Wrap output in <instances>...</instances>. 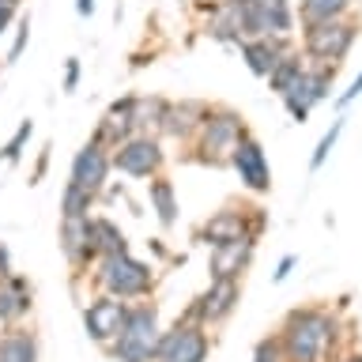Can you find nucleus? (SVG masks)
<instances>
[{
  "label": "nucleus",
  "instance_id": "nucleus-24",
  "mask_svg": "<svg viewBox=\"0 0 362 362\" xmlns=\"http://www.w3.org/2000/svg\"><path fill=\"white\" fill-rule=\"evenodd\" d=\"M302 27H313V23H328V19H344L355 16V0H298L294 4Z\"/></svg>",
  "mask_w": 362,
  "mask_h": 362
},
{
  "label": "nucleus",
  "instance_id": "nucleus-16",
  "mask_svg": "<svg viewBox=\"0 0 362 362\" xmlns=\"http://www.w3.org/2000/svg\"><path fill=\"white\" fill-rule=\"evenodd\" d=\"M208 113V102L185 98V102H166L163 110V124H158V136H170V140H192Z\"/></svg>",
  "mask_w": 362,
  "mask_h": 362
},
{
  "label": "nucleus",
  "instance_id": "nucleus-11",
  "mask_svg": "<svg viewBox=\"0 0 362 362\" xmlns=\"http://www.w3.org/2000/svg\"><path fill=\"white\" fill-rule=\"evenodd\" d=\"M230 166L249 192H257V197L272 192V166H268L264 144H260L257 136H242V140H238L234 155H230Z\"/></svg>",
  "mask_w": 362,
  "mask_h": 362
},
{
  "label": "nucleus",
  "instance_id": "nucleus-4",
  "mask_svg": "<svg viewBox=\"0 0 362 362\" xmlns=\"http://www.w3.org/2000/svg\"><path fill=\"white\" fill-rule=\"evenodd\" d=\"M95 283L102 287V294H113L121 302H140V298H151L155 291V268L136 260L132 253L102 257L95 260Z\"/></svg>",
  "mask_w": 362,
  "mask_h": 362
},
{
  "label": "nucleus",
  "instance_id": "nucleus-38",
  "mask_svg": "<svg viewBox=\"0 0 362 362\" xmlns=\"http://www.w3.org/2000/svg\"><path fill=\"white\" fill-rule=\"evenodd\" d=\"M76 16L90 19V16H95V0H76Z\"/></svg>",
  "mask_w": 362,
  "mask_h": 362
},
{
  "label": "nucleus",
  "instance_id": "nucleus-3",
  "mask_svg": "<svg viewBox=\"0 0 362 362\" xmlns=\"http://www.w3.org/2000/svg\"><path fill=\"white\" fill-rule=\"evenodd\" d=\"M158 332H163V325H158L155 302H147V298L129 302V317H124L117 339L106 344L102 351H106L113 362H155Z\"/></svg>",
  "mask_w": 362,
  "mask_h": 362
},
{
  "label": "nucleus",
  "instance_id": "nucleus-31",
  "mask_svg": "<svg viewBox=\"0 0 362 362\" xmlns=\"http://www.w3.org/2000/svg\"><path fill=\"white\" fill-rule=\"evenodd\" d=\"M339 136H344V117H336L332 129H325V136L317 140L313 155H310V170H321V166L328 163V155H332V147L339 144Z\"/></svg>",
  "mask_w": 362,
  "mask_h": 362
},
{
  "label": "nucleus",
  "instance_id": "nucleus-6",
  "mask_svg": "<svg viewBox=\"0 0 362 362\" xmlns=\"http://www.w3.org/2000/svg\"><path fill=\"white\" fill-rule=\"evenodd\" d=\"M260 230H264V215H260V208H219L211 219L200 223L197 238L208 249H215V245L245 242V238H253V242H257Z\"/></svg>",
  "mask_w": 362,
  "mask_h": 362
},
{
  "label": "nucleus",
  "instance_id": "nucleus-7",
  "mask_svg": "<svg viewBox=\"0 0 362 362\" xmlns=\"http://www.w3.org/2000/svg\"><path fill=\"white\" fill-rule=\"evenodd\" d=\"M208 355H211V339L204 325L177 321L174 328L158 332L155 362H208Z\"/></svg>",
  "mask_w": 362,
  "mask_h": 362
},
{
  "label": "nucleus",
  "instance_id": "nucleus-17",
  "mask_svg": "<svg viewBox=\"0 0 362 362\" xmlns=\"http://www.w3.org/2000/svg\"><path fill=\"white\" fill-rule=\"evenodd\" d=\"M257 257V242L245 238V242H230V245H215L208 257V272L211 279H242L245 268L253 264Z\"/></svg>",
  "mask_w": 362,
  "mask_h": 362
},
{
  "label": "nucleus",
  "instance_id": "nucleus-9",
  "mask_svg": "<svg viewBox=\"0 0 362 362\" xmlns=\"http://www.w3.org/2000/svg\"><path fill=\"white\" fill-rule=\"evenodd\" d=\"M238 302H242V279H211V287L189 305L181 321H192V325H204V328L223 325L226 317L238 310Z\"/></svg>",
  "mask_w": 362,
  "mask_h": 362
},
{
  "label": "nucleus",
  "instance_id": "nucleus-37",
  "mask_svg": "<svg viewBox=\"0 0 362 362\" xmlns=\"http://www.w3.org/2000/svg\"><path fill=\"white\" fill-rule=\"evenodd\" d=\"M294 264H298V257H294V253H287V257H283L279 264H276V272H272V279H276V283H283V279H287L291 272H294Z\"/></svg>",
  "mask_w": 362,
  "mask_h": 362
},
{
  "label": "nucleus",
  "instance_id": "nucleus-34",
  "mask_svg": "<svg viewBox=\"0 0 362 362\" xmlns=\"http://www.w3.org/2000/svg\"><path fill=\"white\" fill-rule=\"evenodd\" d=\"M79 76H83V72H79V57H68V61H64V83H61L64 95H72V90L79 87Z\"/></svg>",
  "mask_w": 362,
  "mask_h": 362
},
{
  "label": "nucleus",
  "instance_id": "nucleus-36",
  "mask_svg": "<svg viewBox=\"0 0 362 362\" xmlns=\"http://www.w3.org/2000/svg\"><path fill=\"white\" fill-rule=\"evenodd\" d=\"M355 98H362V72H358L355 79H351V87H347L344 95L336 98V110H347V106H351V102H355Z\"/></svg>",
  "mask_w": 362,
  "mask_h": 362
},
{
  "label": "nucleus",
  "instance_id": "nucleus-39",
  "mask_svg": "<svg viewBox=\"0 0 362 362\" xmlns=\"http://www.w3.org/2000/svg\"><path fill=\"white\" fill-rule=\"evenodd\" d=\"M11 276V253H8V245H0V279Z\"/></svg>",
  "mask_w": 362,
  "mask_h": 362
},
{
  "label": "nucleus",
  "instance_id": "nucleus-32",
  "mask_svg": "<svg viewBox=\"0 0 362 362\" xmlns=\"http://www.w3.org/2000/svg\"><path fill=\"white\" fill-rule=\"evenodd\" d=\"M11 30H16V34H11V45H8L4 61L16 64L23 57V49H27V42H30V16H27V11H19V19H16V27H11Z\"/></svg>",
  "mask_w": 362,
  "mask_h": 362
},
{
  "label": "nucleus",
  "instance_id": "nucleus-10",
  "mask_svg": "<svg viewBox=\"0 0 362 362\" xmlns=\"http://www.w3.org/2000/svg\"><path fill=\"white\" fill-rule=\"evenodd\" d=\"M124 317H129V302L113 298V294H95V298L83 305V328L98 347H106L117 339Z\"/></svg>",
  "mask_w": 362,
  "mask_h": 362
},
{
  "label": "nucleus",
  "instance_id": "nucleus-20",
  "mask_svg": "<svg viewBox=\"0 0 362 362\" xmlns=\"http://www.w3.org/2000/svg\"><path fill=\"white\" fill-rule=\"evenodd\" d=\"M147 197H151V211L155 219L163 223V230H174L177 226V189L166 174H155L147 181Z\"/></svg>",
  "mask_w": 362,
  "mask_h": 362
},
{
  "label": "nucleus",
  "instance_id": "nucleus-29",
  "mask_svg": "<svg viewBox=\"0 0 362 362\" xmlns=\"http://www.w3.org/2000/svg\"><path fill=\"white\" fill-rule=\"evenodd\" d=\"M313 106H317V102L310 98V90H305V76H302V83L283 95V110L291 113V121L305 124V121H310V113H313Z\"/></svg>",
  "mask_w": 362,
  "mask_h": 362
},
{
  "label": "nucleus",
  "instance_id": "nucleus-26",
  "mask_svg": "<svg viewBox=\"0 0 362 362\" xmlns=\"http://www.w3.org/2000/svg\"><path fill=\"white\" fill-rule=\"evenodd\" d=\"M204 34H208L211 42H219V45H238V42H242V34H238L230 11L223 8V0H219V4H211V16L204 19Z\"/></svg>",
  "mask_w": 362,
  "mask_h": 362
},
{
  "label": "nucleus",
  "instance_id": "nucleus-14",
  "mask_svg": "<svg viewBox=\"0 0 362 362\" xmlns=\"http://www.w3.org/2000/svg\"><path fill=\"white\" fill-rule=\"evenodd\" d=\"M238 49H242V61H245L249 72L260 76V79H268V72L279 64V57L291 53L294 45H291L287 34H260V38H242V42H238Z\"/></svg>",
  "mask_w": 362,
  "mask_h": 362
},
{
  "label": "nucleus",
  "instance_id": "nucleus-28",
  "mask_svg": "<svg viewBox=\"0 0 362 362\" xmlns=\"http://www.w3.org/2000/svg\"><path fill=\"white\" fill-rule=\"evenodd\" d=\"M95 192L79 189L68 181L64 192H61V219H90V211H95Z\"/></svg>",
  "mask_w": 362,
  "mask_h": 362
},
{
  "label": "nucleus",
  "instance_id": "nucleus-30",
  "mask_svg": "<svg viewBox=\"0 0 362 362\" xmlns=\"http://www.w3.org/2000/svg\"><path fill=\"white\" fill-rule=\"evenodd\" d=\"M30 136H34V121L27 117V121H19V129L8 136V144L0 147V158H4V163H11L16 166L19 158H23V151H27V144H30Z\"/></svg>",
  "mask_w": 362,
  "mask_h": 362
},
{
  "label": "nucleus",
  "instance_id": "nucleus-15",
  "mask_svg": "<svg viewBox=\"0 0 362 362\" xmlns=\"http://www.w3.org/2000/svg\"><path fill=\"white\" fill-rule=\"evenodd\" d=\"M34 310V287L27 276L11 272V276L0 279V325L4 328H16L30 317Z\"/></svg>",
  "mask_w": 362,
  "mask_h": 362
},
{
  "label": "nucleus",
  "instance_id": "nucleus-35",
  "mask_svg": "<svg viewBox=\"0 0 362 362\" xmlns=\"http://www.w3.org/2000/svg\"><path fill=\"white\" fill-rule=\"evenodd\" d=\"M16 19H19V4H11V0H0V34L16 27Z\"/></svg>",
  "mask_w": 362,
  "mask_h": 362
},
{
  "label": "nucleus",
  "instance_id": "nucleus-40",
  "mask_svg": "<svg viewBox=\"0 0 362 362\" xmlns=\"http://www.w3.org/2000/svg\"><path fill=\"white\" fill-rule=\"evenodd\" d=\"M339 362H362V351H351V355H344Z\"/></svg>",
  "mask_w": 362,
  "mask_h": 362
},
{
  "label": "nucleus",
  "instance_id": "nucleus-12",
  "mask_svg": "<svg viewBox=\"0 0 362 362\" xmlns=\"http://www.w3.org/2000/svg\"><path fill=\"white\" fill-rule=\"evenodd\" d=\"M110 170H113V151H110V147H102V144H95V140H87V144L72 155L68 181L98 197V192L106 189V181H110Z\"/></svg>",
  "mask_w": 362,
  "mask_h": 362
},
{
  "label": "nucleus",
  "instance_id": "nucleus-22",
  "mask_svg": "<svg viewBox=\"0 0 362 362\" xmlns=\"http://www.w3.org/2000/svg\"><path fill=\"white\" fill-rule=\"evenodd\" d=\"M260 8V34H294L298 27V11H294V0H257Z\"/></svg>",
  "mask_w": 362,
  "mask_h": 362
},
{
  "label": "nucleus",
  "instance_id": "nucleus-41",
  "mask_svg": "<svg viewBox=\"0 0 362 362\" xmlns=\"http://www.w3.org/2000/svg\"><path fill=\"white\" fill-rule=\"evenodd\" d=\"M11 4H23V0H11Z\"/></svg>",
  "mask_w": 362,
  "mask_h": 362
},
{
  "label": "nucleus",
  "instance_id": "nucleus-19",
  "mask_svg": "<svg viewBox=\"0 0 362 362\" xmlns=\"http://www.w3.org/2000/svg\"><path fill=\"white\" fill-rule=\"evenodd\" d=\"M0 362H38V332L27 325L4 328V336H0Z\"/></svg>",
  "mask_w": 362,
  "mask_h": 362
},
{
  "label": "nucleus",
  "instance_id": "nucleus-33",
  "mask_svg": "<svg viewBox=\"0 0 362 362\" xmlns=\"http://www.w3.org/2000/svg\"><path fill=\"white\" fill-rule=\"evenodd\" d=\"M253 362H287V355H283V344H279V336H276V332L264 336V339H257Z\"/></svg>",
  "mask_w": 362,
  "mask_h": 362
},
{
  "label": "nucleus",
  "instance_id": "nucleus-21",
  "mask_svg": "<svg viewBox=\"0 0 362 362\" xmlns=\"http://www.w3.org/2000/svg\"><path fill=\"white\" fill-rule=\"evenodd\" d=\"M305 68H310V61H305V53L302 49H291V53H283L279 57V64L268 72V90L272 95H287V90H294L302 83V76H305Z\"/></svg>",
  "mask_w": 362,
  "mask_h": 362
},
{
  "label": "nucleus",
  "instance_id": "nucleus-23",
  "mask_svg": "<svg viewBox=\"0 0 362 362\" xmlns=\"http://www.w3.org/2000/svg\"><path fill=\"white\" fill-rule=\"evenodd\" d=\"M90 238H95V257H117V253H129V238L113 219L106 215H90Z\"/></svg>",
  "mask_w": 362,
  "mask_h": 362
},
{
  "label": "nucleus",
  "instance_id": "nucleus-18",
  "mask_svg": "<svg viewBox=\"0 0 362 362\" xmlns=\"http://www.w3.org/2000/svg\"><path fill=\"white\" fill-rule=\"evenodd\" d=\"M129 136H136V129H132V95H124L102 113V121L95 124V136H90V140L113 151V147H121Z\"/></svg>",
  "mask_w": 362,
  "mask_h": 362
},
{
  "label": "nucleus",
  "instance_id": "nucleus-25",
  "mask_svg": "<svg viewBox=\"0 0 362 362\" xmlns=\"http://www.w3.org/2000/svg\"><path fill=\"white\" fill-rule=\"evenodd\" d=\"M163 110H166V98H155V95H132V129H136V132H147V136H158V124H163Z\"/></svg>",
  "mask_w": 362,
  "mask_h": 362
},
{
  "label": "nucleus",
  "instance_id": "nucleus-13",
  "mask_svg": "<svg viewBox=\"0 0 362 362\" xmlns=\"http://www.w3.org/2000/svg\"><path fill=\"white\" fill-rule=\"evenodd\" d=\"M57 245H61V257L68 260L72 272H87L98 260L95 257V238H90V219H61Z\"/></svg>",
  "mask_w": 362,
  "mask_h": 362
},
{
  "label": "nucleus",
  "instance_id": "nucleus-2",
  "mask_svg": "<svg viewBox=\"0 0 362 362\" xmlns=\"http://www.w3.org/2000/svg\"><path fill=\"white\" fill-rule=\"evenodd\" d=\"M242 136H249L245 117L230 106H208L197 136H192V151H197V163L204 166H230V155Z\"/></svg>",
  "mask_w": 362,
  "mask_h": 362
},
{
  "label": "nucleus",
  "instance_id": "nucleus-5",
  "mask_svg": "<svg viewBox=\"0 0 362 362\" xmlns=\"http://www.w3.org/2000/svg\"><path fill=\"white\" fill-rule=\"evenodd\" d=\"M362 23L358 16H344V19H328V23H313L302 27V53L310 64H339L344 57L355 49Z\"/></svg>",
  "mask_w": 362,
  "mask_h": 362
},
{
  "label": "nucleus",
  "instance_id": "nucleus-1",
  "mask_svg": "<svg viewBox=\"0 0 362 362\" xmlns=\"http://www.w3.org/2000/svg\"><path fill=\"white\" fill-rule=\"evenodd\" d=\"M276 336L287 362H325L339 344V317L325 305H298L283 317Z\"/></svg>",
  "mask_w": 362,
  "mask_h": 362
},
{
  "label": "nucleus",
  "instance_id": "nucleus-8",
  "mask_svg": "<svg viewBox=\"0 0 362 362\" xmlns=\"http://www.w3.org/2000/svg\"><path fill=\"white\" fill-rule=\"evenodd\" d=\"M166 166V151L158 144V136H147V132H136L129 136L121 147H113V170H121L124 177H147L151 181L155 174H163Z\"/></svg>",
  "mask_w": 362,
  "mask_h": 362
},
{
  "label": "nucleus",
  "instance_id": "nucleus-27",
  "mask_svg": "<svg viewBox=\"0 0 362 362\" xmlns=\"http://www.w3.org/2000/svg\"><path fill=\"white\" fill-rule=\"evenodd\" d=\"M336 76H339V64H310L305 68V90H310V98L317 106H321L325 98H332Z\"/></svg>",
  "mask_w": 362,
  "mask_h": 362
}]
</instances>
